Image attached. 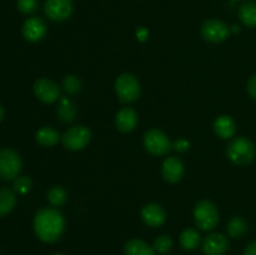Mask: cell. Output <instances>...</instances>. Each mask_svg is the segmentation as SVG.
<instances>
[{
  "label": "cell",
  "instance_id": "1",
  "mask_svg": "<svg viewBox=\"0 0 256 255\" xmlns=\"http://www.w3.org/2000/svg\"><path fill=\"white\" fill-rule=\"evenodd\" d=\"M34 232L42 242H58L65 232L64 215L55 208H42L34 218Z\"/></svg>",
  "mask_w": 256,
  "mask_h": 255
},
{
  "label": "cell",
  "instance_id": "2",
  "mask_svg": "<svg viewBox=\"0 0 256 255\" xmlns=\"http://www.w3.org/2000/svg\"><path fill=\"white\" fill-rule=\"evenodd\" d=\"M226 155L235 165L245 166L255 159V145L249 138L239 136L232 139L226 148Z\"/></svg>",
  "mask_w": 256,
  "mask_h": 255
},
{
  "label": "cell",
  "instance_id": "3",
  "mask_svg": "<svg viewBox=\"0 0 256 255\" xmlns=\"http://www.w3.org/2000/svg\"><path fill=\"white\" fill-rule=\"evenodd\" d=\"M195 224L202 232H212L219 224V212L210 200H200L194 208Z\"/></svg>",
  "mask_w": 256,
  "mask_h": 255
},
{
  "label": "cell",
  "instance_id": "4",
  "mask_svg": "<svg viewBox=\"0 0 256 255\" xmlns=\"http://www.w3.org/2000/svg\"><path fill=\"white\" fill-rule=\"evenodd\" d=\"M115 92L122 102H134L140 98V82L135 75L124 72L115 80Z\"/></svg>",
  "mask_w": 256,
  "mask_h": 255
},
{
  "label": "cell",
  "instance_id": "5",
  "mask_svg": "<svg viewBox=\"0 0 256 255\" xmlns=\"http://www.w3.org/2000/svg\"><path fill=\"white\" fill-rule=\"evenodd\" d=\"M92 140V132L89 128L84 125H75L69 128L66 132L62 134V142L65 149L70 152H78L86 146Z\"/></svg>",
  "mask_w": 256,
  "mask_h": 255
},
{
  "label": "cell",
  "instance_id": "6",
  "mask_svg": "<svg viewBox=\"0 0 256 255\" xmlns=\"http://www.w3.org/2000/svg\"><path fill=\"white\" fill-rule=\"evenodd\" d=\"M22 162L20 155L12 149L0 150V179L14 180L22 172Z\"/></svg>",
  "mask_w": 256,
  "mask_h": 255
},
{
  "label": "cell",
  "instance_id": "7",
  "mask_svg": "<svg viewBox=\"0 0 256 255\" xmlns=\"http://www.w3.org/2000/svg\"><path fill=\"white\" fill-rule=\"evenodd\" d=\"M144 148L155 156L166 155L172 148L169 136L159 129H150L144 135Z\"/></svg>",
  "mask_w": 256,
  "mask_h": 255
},
{
  "label": "cell",
  "instance_id": "8",
  "mask_svg": "<svg viewBox=\"0 0 256 255\" xmlns=\"http://www.w3.org/2000/svg\"><path fill=\"white\" fill-rule=\"evenodd\" d=\"M202 36L205 42L218 44L226 40L230 35V28L224 22L218 19H209L202 25Z\"/></svg>",
  "mask_w": 256,
  "mask_h": 255
},
{
  "label": "cell",
  "instance_id": "9",
  "mask_svg": "<svg viewBox=\"0 0 256 255\" xmlns=\"http://www.w3.org/2000/svg\"><path fill=\"white\" fill-rule=\"evenodd\" d=\"M72 0H45L44 12L50 20L64 22L72 12Z\"/></svg>",
  "mask_w": 256,
  "mask_h": 255
},
{
  "label": "cell",
  "instance_id": "10",
  "mask_svg": "<svg viewBox=\"0 0 256 255\" xmlns=\"http://www.w3.org/2000/svg\"><path fill=\"white\" fill-rule=\"evenodd\" d=\"M34 92L38 99L45 104L55 102L60 98V89L56 82L46 78H42L35 82Z\"/></svg>",
  "mask_w": 256,
  "mask_h": 255
},
{
  "label": "cell",
  "instance_id": "11",
  "mask_svg": "<svg viewBox=\"0 0 256 255\" xmlns=\"http://www.w3.org/2000/svg\"><path fill=\"white\" fill-rule=\"evenodd\" d=\"M229 246V239L224 234L212 232L202 242V250L204 255H225Z\"/></svg>",
  "mask_w": 256,
  "mask_h": 255
},
{
  "label": "cell",
  "instance_id": "12",
  "mask_svg": "<svg viewBox=\"0 0 256 255\" xmlns=\"http://www.w3.org/2000/svg\"><path fill=\"white\" fill-rule=\"evenodd\" d=\"M46 24L42 18L32 16L25 20L24 25H22V36L28 42H36L46 35Z\"/></svg>",
  "mask_w": 256,
  "mask_h": 255
},
{
  "label": "cell",
  "instance_id": "13",
  "mask_svg": "<svg viewBox=\"0 0 256 255\" xmlns=\"http://www.w3.org/2000/svg\"><path fill=\"white\" fill-rule=\"evenodd\" d=\"M162 174L165 182L175 184L182 180L184 175V164L178 156H169L162 165Z\"/></svg>",
  "mask_w": 256,
  "mask_h": 255
},
{
  "label": "cell",
  "instance_id": "14",
  "mask_svg": "<svg viewBox=\"0 0 256 255\" xmlns=\"http://www.w3.org/2000/svg\"><path fill=\"white\" fill-rule=\"evenodd\" d=\"M142 219L148 226L159 228L166 220V212L162 205L150 202L142 209Z\"/></svg>",
  "mask_w": 256,
  "mask_h": 255
},
{
  "label": "cell",
  "instance_id": "15",
  "mask_svg": "<svg viewBox=\"0 0 256 255\" xmlns=\"http://www.w3.org/2000/svg\"><path fill=\"white\" fill-rule=\"evenodd\" d=\"M116 129L122 132H134L138 125V114L132 108H122L115 116Z\"/></svg>",
  "mask_w": 256,
  "mask_h": 255
},
{
  "label": "cell",
  "instance_id": "16",
  "mask_svg": "<svg viewBox=\"0 0 256 255\" xmlns=\"http://www.w3.org/2000/svg\"><path fill=\"white\" fill-rule=\"evenodd\" d=\"M214 132L220 139H232L236 132V122L229 115H220L214 122Z\"/></svg>",
  "mask_w": 256,
  "mask_h": 255
},
{
  "label": "cell",
  "instance_id": "17",
  "mask_svg": "<svg viewBox=\"0 0 256 255\" xmlns=\"http://www.w3.org/2000/svg\"><path fill=\"white\" fill-rule=\"evenodd\" d=\"M35 140L42 146L50 148L56 145L59 142V140H62V136H60L59 132L55 130L54 128L44 126L38 130L36 134H35Z\"/></svg>",
  "mask_w": 256,
  "mask_h": 255
},
{
  "label": "cell",
  "instance_id": "18",
  "mask_svg": "<svg viewBox=\"0 0 256 255\" xmlns=\"http://www.w3.org/2000/svg\"><path fill=\"white\" fill-rule=\"evenodd\" d=\"M124 255H156V252L144 240L130 239L124 246Z\"/></svg>",
  "mask_w": 256,
  "mask_h": 255
},
{
  "label": "cell",
  "instance_id": "19",
  "mask_svg": "<svg viewBox=\"0 0 256 255\" xmlns=\"http://www.w3.org/2000/svg\"><path fill=\"white\" fill-rule=\"evenodd\" d=\"M179 242L184 250H195L199 248L200 242H202V236H200L199 230L194 229V228H188L184 232L180 234Z\"/></svg>",
  "mask_w": 256,
  "mask_h": 255
},
{
  "label": "cell",
  "instance_id": "20",
  "mask_svg": "<svg viewBox=\"0 0 256 255\" xmlns=\"http://www.w3.org/2000/svg\"><path fill=\"white\" fill-rule=\"evenodd\" d=\"M15 204H16V198H15L14 190H10L8 188L0 189V218L6 216L9 212H12Z\"/></svg>",
  "mask_w": 256,
  "mask_h": 255
},
{
  "label": "cell",
  "instance_id": "21",
  "mask_svg": "<svg viewBox=\"0 0 256 255\" xmlns=\"http://www.w3.org/2000/svg\"><path fill=\"white\" fill-rule=\"evenodd\" d=\"M58 119L62 122H72L76 118V108L68 98L60 99V104L56 110Z\"/></svg>",
  "mask_w": 256,
  "mask_h": 255
},
{
  "label": "cell",
  "instance_id": "22",
  "mask_svg": "<svg viewBox=\"0 0 256 255\" xmlns=\"http://www.w3.org/2000/svg\"><path fill=\"white\" fill-rule=\"evenodd\" d=\"M239 18L248 28L256 26V2H246L240 6Z\"/></svg>",
  "mask_w": 256,
  "mask_h": 255
},
{
  "label": "cell",
  "instance_id": "23",
  "mask_svg": "<svg viewBox=\"0 0 256 255\" xmlns=\"http://www.w3.org/2000/svg\"><path fill=\"white\" fill-rule=\"evenodd\" d=\"M246 230H248V222H245L242 216H234L229 222H228L226 232L230 238L236 239V238L242 236V235L246 232Z\"/></svg>",
  "mask_w": 256,
  "mask_h": 255
},
{
  "label": "cell",
  "instance_id": "24",
  "mask_svg": "<svg viewBox=\"0 0 256 255\" xmlns=\"http://www.w3.org/2000/svg\"><path fill=\"white\" fill-rule=\"evenodd\" d=\"M48 200L52 206H62L68 200L66 190L62 186H52L48 192Z\"/></svg>",
  "mask_w": 256,
  "mask_h": 255
},
{
  "label": "cell",
  "instance_id": "25",
  "mask_svg": "<svg viewBox=\"0 0 256 255\" xmlns=\"http://www.w3.org/2000/svg\"><path fill=\"white\" fill-rule=\"evenodd\" d=\"M62 89L70 95L78 94L82 90V80L76 75H66L62 80Z\"/></svg>",
  "mask_w": 256,
  "mask_h": 255
},
{
  "label": "cell",
  "instance_id": "26",
  "mask_svg": "<svg viewBox=\"0 0 256 255\" xmlns=\"http://www.w3.org/2000/svg\"><path fill=\"white\" fill-rule=\"evenodd\" d=\"M152 248H154L156 252L165 254V252H168L172 248V239L169 235H160V236L155 239Z\"/></svg>",
  "mask_w": 256,
  "mask_h": 255
},
{
  "label": "cell",
  "instance_id": "27",
  "mask_svg": "<svg viewBox=\"0 0 256 255\" xmlns=\"http://www.w3.org/2000/svg\"><path fill=\"white\" fill-rule=\"evenodd\" d=\"M32 186V180L29 176H18L14 182V192L18 194H26Z\"/></svg>",
  "mask_w": 256,
  "mask_h": 255
},
{
  "label": "cell",
  "instance_id": "28",
  "mask_svg": "<svg viewBox=\"0 0 256 255\" xmlns=\"http://www.w3.org/2000/svg\"><path fill=\"white\" fill-rule=\"evenodd\" d=\"M16 5L22 14H32L38 9V0H18Z\"/></svg>",
  "mask_w": 256,
  "mask_h": 255
},
{
  "label": "cell",
  "instance_id": "29",
  "mask_svg": "<svg viewBox=\"0 0 256 255\" xmlns=\"http://www.w3.org/2000/svg\"><path fill=\"white\" fill-rule=\"evenodd\" d=\"M172 148L174 150L179 152H186L190 149V142L189 140L185 139V138H178L174 142H172Z\"/></svg>",
  "mask_w": 256,
  "mask_h": 255
},
{
  "label": "cell",
  "instance_id": "30",
  "mask_svg": "<svg viewBox=\"0 0 256 255\" xmlns=\"http://www.w3.org/2000/svg\"><path fill=\"white\" fill-rule=\"evenodd\" d=\"M246 89L250 96H252L256 102V74L252 75V76H250V79L248 80Z\"/></svg>",
  "mask_w": 256,
  "mask_h": 255
},
{
  "label": "cell",
  "instance_id": "31",
  "mask_svg": "<svg viewBox=\"0 0 256 255\" xmlns=\"http://www.w3.org/2000/svg\"><path fill=\"white\" fill-rule=\"evenodd\" d=\"M244 255H256V242H252L245 248Z\"/></svg>",
  "mask_w": 256,
  "mask_h": 255
},
{
  "label": "cell",
  "instance_id": "32",
  "mask_svg": "<svg viewBox=\"0 0 256 255\" xmlns=\"http://www.w3.org/2000/svg\"><path fill=\"white\" fill-rule=\"evenodd\" d=\"M148 38V30L144 29V28H140L138 30V39L140 40H145Z\"/></svg>",
  "mask_w": 256,
  "mask_h": 255
},
{
  "label": "cell",
  "instance_id": "33",
  "mask_svg": "<svg viewBox=\"0 0 256 255\" xmlns=\"http://www.w3.org/2000/svg\"><path fill=\"white\" fill-rule=\"evenodd\" d=\"M4 119V109L2 108V105H0V122Z\"/></svg>",
  "mask_w": 256,
  "mask_h": 255
},
{
  "label": "cell",
  "instance_id": "34",
  "mask_svg": "<svg viewBox=\"0 0 256 255\" xmlns=\"http://www.w3.org/2000/svg\"><path fill=\"white\" fill-rule=\"evenodd\" d=\"M52 255H65V254H62V252H55V254H52Z\"/></svg>",
  "mask_w": 256,
  "mask_h": 255
},
{
  "label": "cell",
  "instance_id": "35",
  "mask_svg": "<svg viewBox=\"0 0 256 255\" xmlns=\"http://www.w3.org/2000/svg\"><path fill=\"white\" fill-rule=\"evenodd\" d=\"M232 2H238V0H232Z\"/></svg>",
  "mask_w": 256,
  "mask_h": 255
}]
</instances>
